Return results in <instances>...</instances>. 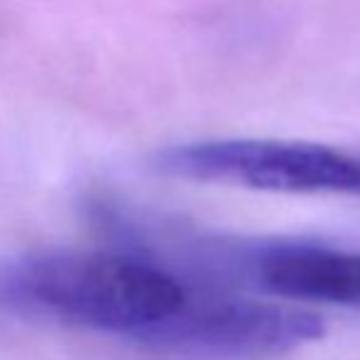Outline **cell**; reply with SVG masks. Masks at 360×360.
<instances>
[{
  "label": "cell",
  "instance_id": "obj_1",
  "mask_svg": "<svg viewBox=\"0 0 360 360\" xmlns=\"http://www.w3.org/2000/svg\"><path fill=\"white\" fill-rule=\"evenodd\" d=\"M189 287L155 257L120 250H47L0 267V304L147 343L169 323Z\"/></svg>",
  "mask_w": 360,
  "mask_h": 360
},
{
  "label": "cell",
  "instance_id": "obj_2",
  "mask_svg": "<svg viewBox=\"0 0 360 360\" xmlns=\"http://www.w3.org/2000/svg\"><path fill=\"white\" fill-rule=\"evenodd\" d=\"M157 172L176 179L282 194L360 196V155L297 140H204L160 150Z\"/></svg>",
  "mask_w": 360,
  "mask_h": 360
},
{
  "label": "cell",
  "instance_id": "obj_3",
  "mask_svg": "<svg viewBox=\"0 0 360 360\" xmlns=\"http://www.w3.org/2000/svg\"><path fill=\"white\" fill-rule=\"evenodd\" d=\"M314 311L289 304L189 289L186 304L147 346L201 360L282 358L323 338Z\"/></svg>",
  "mask_w": 360,
  "mask_h": 360
},
{
  "label": "cell",
  "instance_id": "obj_4",
  "mask_svg": "<svg viewBox=\"0 0 360 360\" xmlns=\"http://www.w3.org/2000/svg\"><path fill=\"white\" fill-rule=\"evenodd\" d=\"M260 287L277 297L360 309V252L311 243H277L252 257Z\"/></svg>",
  "mask_w": 360,
  "mask_h": 360
}]
</instances>
